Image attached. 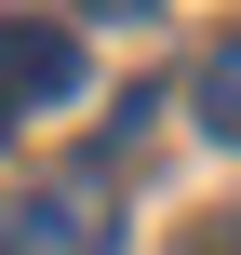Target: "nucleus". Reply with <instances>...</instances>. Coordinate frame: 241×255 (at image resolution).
Returning a JSON list of instances; mask_svg holds the SVG:
<instances>
[{"label":"nucleus","mask_w":241,"mask_h":255,"mask_svg":"<svg viewBox=\"0 0 241 255\" xmlns=\"http://www.w3.org/2000/svg\"><path fill=\"white\" fill-rule=\"evenodd\" d=\"M0 255H121V215H107V161H67L40 188L0 202Z\"/></svg>","instance_id":"1"},{"label":"nucleus","mask_w":241,"mask_h":255,"mask_svg":"<svg viewBox=\"0 0 241 255\" xmlns=\"http://www.w3.org/2000/svg\"><path fill=\"white\" fill-rule=\"evenodd\" d=\"M201 255H241V229H215V242H201Z\"/></svg>","instance_id":"5"},{"label":"nucleus","mask_w":241,"mask_h":255,"mask_svg":"<svg viewBox=\"0 0 241 255\" xmlns=\"http://www.w3.org/2000/svg\"><path fill=\"white\" fill-rule=\"evenodd\" d=\"M201 121H215V134L241 148V27L215 40V54H201Z\"/></svg>","instance_id":"3"},{"label":"nucleus","mask_w":241,"mask_h":255,"mask_svg":"<svg viewBox=\"0 0 241 255\" xmlns=\"http://www.w3.org/2000/svg\"><path fill=\"white\" fill-rule=\"evenodd\" d=\"M67 94H80V27L0 13V121H13V108H67Z\"/></svg>","instance_id":"2"},{"label":"nucleus","mask_w":241,"mask_h":255,"mask_svg":"<svg viewBox=\"0 0 241 255\" xmlns=\"http://www.w3.org/2000/svg\"><path fill=\"white\" fill-rule=\"evenodd\" d=\"M80 13H94V27H148L161 0H80Z\"/></svg>","instance_id":"4"}]
</instances>
